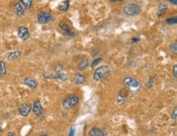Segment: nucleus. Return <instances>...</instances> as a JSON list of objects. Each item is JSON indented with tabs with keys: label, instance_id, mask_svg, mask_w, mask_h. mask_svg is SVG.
<instances>
[{
	"label": "nucleus",
	"instance_id": "obj_28",
	"mask_svg": "<svg viewBox=\"0 0 177 136\" xmlns=\"http://www.w3.org/2000/svg\"><path fill=\"white\" fill-rule=\"evenodd\" d=\"M172 72H173V76L175 78L177 77V64H175L172 67Z\"/></svg>",
	"mask_w": 177,
	"mask_h": 136
},
{
	"label": "nucleus",
	"instance_id": "obj_15",
	"mask_svg": "<svg viewBox=\"0 0 177 136\" xmlns=\"http://www.w3.org/2000/svg\"><path fill=\"white\" fill-rule=\"evenodd\" d=\"M13 10H14V12H15L18 16H22V15H25V10L22 7L21 3L20 2H16L15 4H14V7H13Z\"/></svg>",
	"mask_w": 177,
	"mask_h": 136
},
{
	"label": "nucleus",
	"instance_id": "obj_25",
	"mask_svg": "<svg viewBox=\"0 0 177 136\" xmlns=\"http://www.w3.org/2000/svg\"><path fill=\"white\" fill-rule=\"evenodd\" d=\"M102 60H103V59L102 58H96V59H95L93 61H92V68H93L94 67H96V66H97L100 63H101L102 62Z\"/></svg>",
	"mask_w": 177,
	"mask_h": 136
},
{
	"label": "nucleus",
	"instance_id": "obj_21",
	"mask_svg": "<svg viewBox=\"0 0 177 136\" xmlns=\"http://www.w3.org/2000/svg\"><path fill=\"white\" fill-rule=\"evenodd\" d=\"M53 77H54L55 79H57V80H60V81H66V80L68 79L67 76L61 72H56V74L53 75Z\"/></svg>",
	"mask_w": 177,
	"mask_h": 136
},
{
	"label": "nucleus",
	"instance_id": "obj_4",
	"mask_svg": "<svg viewBox=\"0 0 177 136\" xmlns=\"http://www.w3.org/2000/svg\"><path fill=\"white\" fill-rule=\"evenodd\" d=\"M123 83L129 86L131 90H139L141 86L140 81L132 77H126L123 80Z\"/></svg>",
	"mask_w": 177,
	"mask_h": 136
},
{
	"label": "nucleus",
	"instance_id": "obj_6",
	"mask_svg": "<svg viewBox=\"0 0 177 136\" xmlns=\"http://www.w3.org/2000/svg\"><path fill=\"white\" fill-rule=\"evenodd\" d=\"M130 93V89L128 87L122 88L118 93L117 95V102L118 104H123L128 99Z\"/></svg>",
	"mask_w": 177,
	"mask_h": 136
},
{
	"label": "nucleus",
	"instance_id": "obj_27",
	"mask_svg": "<svg viewBox=\"0 0 177 136\" xmlns=\"http://www.w3.org/2000/svg\"><path fill=\"white\" fill-rule=\"evenodd\" d=\"M171 119L173 120H176L177 119V107H175L174 109L172 110V112H171V116H170Z\"/></svg>",
	"mask_w": 177,
	"mask_h": 136
},
{
	"label": "nucleus",
	"instance_id": "obj_19",
	"mask_svg": "<svg viewBox=\"0 0 177 136\" xmlns=\"http://www.w3.org/2000/svg\"><path fill=\"white\" fill-rule=\"evenodd\" d=\"M88 64H89V60H88V59H83V60H81V61L79 63V64H78V70H85V68L88 67Z\"/></svg>",
	"mask_w": 177,
	"mask_h": 136
},
{
	"label": "nucleus",
	"instance_id": "obj_16",
	"mask_svg": "<svg viewBox=\"0 0 177 136\" xmlns=\"http://www.w3.org/2000/svg\"><path fill=\"white\" fill-rule=\"evenodd\" d=\"M166 10H167V4H166L165 2H160L158 4V7H157V17H162V15L166 13Z\"/></svg>",
	"mask_w": 177,
	"mask_h": 136
},
{
	"label": "nucleus",
	"instance_id": "obj_17",
	"mask_svg": "<svg viewBox=\"0 0 177 136\" xmlns=\"http://www.w3.org/2000/svg\"><path fill=\"white\" fill-rule=\"evenodd\" d=\"M70 0H65L62 2H61L59 4V6L57 7V9L61 11H67L69 10V7H70Z\"/></svg>",
	"mask_w": 177,
	"mask_h": 136
},
{
	"label": "nucleus",
	"instance_id": "obj_8",
	"mask_svg": "<svg viewBox=\"0 0 177 136\" xmlns=\"http://www.w3.org/2000/svg\"><path fill=\"white\" fill-rule=\"evenodd\" d=\"M32 110V106L30 103H22L18 107V112L22 116H27Z\"/></svg>",
	"mask_w": 177,
	"mask_h": 136
},
{
	"label": "nucleus",
	"instance_id": "obj_3",
	"mask_svg": "<svg viewBox=\"0 0 177 136\" xmlns=\"http://www.w3.org/2000/svg\"><path fill=\"white\" fill-rule=\"evenodd\" d=\"M79 102V97L75 94H70L62 102V107L66 110H70L77 105Z\"/></svg>",
	"mask_w": 177,
	"mask_h": 136
},
{
	"label": "nucleus",
	"instance_id": "obj_23",
	"mask_svg": "<svg viewBox=\"0 0 177 136\" xmlns=\"http://www.w3.org/2000/svg\"><path fill=\"white\" fill-rule=\"evenodd\" d=\"M154 80H155V77H150L149 79V81L146 82V87L148 89H151L153 86V82H154Z\"/></svg>",
	"mask_w": 177,
	"mask_h": 136
},
{
	"label": "nucleus",
	"instance_id": "obj_10",
	"mask_svg": "<svg viewBox=\"0 0 177 136\" xmlns=\"http://www.w3.org/2000/svg\"><path fill=\"white\" fill-rule=\"evenodd\" d=\"M89 136H106L107 134L103 129L98 127H93L89 131Z\"/></svg>",
	"mask_w": 177,
	"mask_h": 136
},
{
	"label": "nucleus",
	"instance_id": "obj_32",
	"mask_svg": "<svg viewBox=\"0 0 177 136\" xmlns=\"http://www.w3.org/2000/svg\"><path fill=\"white\" fill-rule=\"evenodd\" d=\"M111 2H123V0H109Z\"/></svg>",
	"mask_w": 177,
	"mask_h": 136
},
{
	"label": "nucleus",
	"instance_id": "obj_1",
	"mask_svg": "<svg viewBox=\"0 0 177 136\" xmlns=\"http://www.w3.org/2000/svg\"><path fill=\"white\" fill-rule=\"evenodd\" d=\"M110 67L109 65H101L95 69L93 79L96 81H102L107 79L110 75Z\"/></svg>",
	"mask_w": 177,
	"mask_h": 136
},
{
	"label": "nucleus",
	"instance_id": "obj_26",
	"mask_svg": "<svg viewBox=\"0 0 177 136\" xmlns=\"http://www.w3.org/2000/svg\"><path fill=\"white\" fill-rule=\"evenodd\" d=\"M64 68V65L62 64H56V66L54 67V71L56 72H61L63 70Z\"/></svg>",
	"mask_w": 177,
	"mask_h": 136
},
{
	"label": "nucleus",
	"instance_id": "obj_5",
	"mask_svg": "<svg viewBox=\"0 0 177 136\" xmlns=\"http://www.w3.org/2000/svg\"><path fill=\"white\" fill-rule=\"evenodd\" d=\"M37 20L38 22L41 24H46L52 21L53 17L52 14L47 11H41L37 15Z\"/></svg>",
	"mask_w": 177,
	"mask_h": 136
},
{
	"label": "nucleus",
	"instance_id": "obj_9",
	"mask_svg": "<svg viewBox=\"0 0 177 136\" xmlns=\"http://www.w3.org/2000/svg\"><path fill=\"white\" fill-rule=\"evenodd\" d=\"M32 110H33L34 115H36L37 116H40L42 114V112H43V107H42L41 102L39 100L34 101L33 107H32Z\"/></svg>",
	"mask_w": 177,
	"mask_h": 136
},
{
	"label": "nucleus",
	"instance_id": "obj_33",
	"mask_svg": "<svg viewBox=\"0 0 177 136\" xmlns=\"http://www.w3.org/2000/svg\"><path fill=\"white\" fill-rule=\"evenodd\" d=\"M7 135L8 136H14V135H16V134L14 133V132H9L8 134H7Z\"/></svg>",
	"mask_w": 177,
	"mask_h": 136
},
{
	"label": "nucleus",
	"instance_id": "obj_12",
	"mask_svg": "<svg viewBox=\"0 0 177 136\" xmlns=\"http://www.w3.org/2000/svg\"><path fill=\"white\" fill-rule=\"evenodd\" d=\"M24 83L31 89H36L38 86V81L32 77H25L24 79Z\"/></svg>",
	"mask_w": 177,
	"mask_h": 136
},
{
	"label": "nucleus",
	"instance_id": "obj_22",
	"mask_svg": "<svg viewBox=\"0 0 177 136\" xmlns=\"http://www.w3.org/2000/svg\"><path fill=\"white\" fill-rule=\"evenodd\" d=\"M166 24L168 25H172V24H177V16H170V17L166 18Z\"/></svg>",
	"mask_w": 177,
	"mask_h": 136
},
{
	"label": "nucleus",
	"instance_id": "obj_34",
	"mask_svg": "<svg viewBox=\"0 0 177 136\" xmlns=\"http://www.w3.org/2000/svg\"><path fill=\"white\" fill-rule=\"evenodd\" d=\"M2 132V128H1V126H0V133Z\"/></svg>",
	"mask_w": 177,
	"mask_h": 136
},
{
	"label": "nucleus",
	"instance_id": "obj_24",
	"mask_svg": "<svg viewBox=\"0 0 177 136\" xmlns=\"http://www.w3.org/2000/svg\"><path fill=\"white\" fill-rule=\"evenodd\" d=\"M169 49L172 53L177 52V43L176 42H171L169 46Z\"/></svg>",
	"mask_w": 177,
	"mask_h": 136
},
{
	"label": "nucleus",
	"instance_id": "obj_14",
	"mask_svg": "<svg viewBox=\"0 0 177 136\" xmlns=\"http://www.w3.org/2000/svg\"><path fill=\"white\" fill-rule=\"evenodd\" d=\"M86 81V77L85 76L80 72H77L74 76V82L76 85H82Z\"/></svg>",
	"mask_w": 177,
	"mask_h": 136
},
{
	"label": "nucleus",
	"instance_id": "obj_20",
	"mask_svg": "<svg viewBox=\"0 0 177 136\" xmlns=\"http://www.w3.org/2000/svg\"><path fill=\"white\" fill-rule=\"evenodd\" d=\"M19 2L27 10L30 9L32 7V6H33V0H19Z\"/></svg>",
	"mask_w": 177,
	"mask_h": 136
},
{
	"label": "nucleus",
	"instance_id": "obj_29",
	"mask_svg": "<svg viewBox=\"0 0 177 136\" xmlns=\"http://www.w3.org/2000/svg\"><path fill=\"white\" fill-rule=\"evenodd\" d=\"M131 41H132L133 43H137V42H139L140 41V38L138 37H134L133 38L131 39Z\"/></svg>",
	"mask_w": 177,
	"mask_h": 136
},
{
	"label": "nucleus",
	"instance_id": "obj_7",
	"mask_svg": "<svg viewBox=\"0 0 177 136\" xmlns=\"http://www.w3.org/2000/svg\"><path fill=\"white\" fill-rule=\"evenodd\" d=\"M17 35L20 39L25 41V40L30 38V33L28 28H26L25 26H20L17 29Z\"/></svg>",
	"mask_w": 177,
	"mask_h": 136
},
{
	"label": "nucleus",
	"instance_id": "obj_2",
	"mask_svg": "<svg viewBox=\"0 0 177 136\" xmlns=\"http://www.w3.org/2000/svg\"><path fill=\"white\" fill-rule=\"evenodd\" d=\"M141 9L137 3L130 2L123 7V12L127 16H136L140 13Z\"/></svg>",
	"mask_w": 177,
	"mask_h": 136
},
{
	"label": "nucleus",
	"instance_id": "obj_30",
	"mask_svg": "<svg viewBox=\"0 0 177 136\" xmlns=\"http://www.w3.org/2000/svg\"><path fill=\"white\" fill-rule=\"evenodd\" d=\"M166 1L168 2H170V4L175 5V6H176L177 5V0H166Z\"/></svg>",
	"mask_w": 177,
	"mask_h": 136
},
{
	"label": "nucleus",
	"instance_id": "obj_13",
	"mask_svg": "<svg viewBox=\"0 0 177 136\" xmlns=\"http://www.w3.org/2000/svg\"><path fill=\"white\" fill-rule=\"evenodd\" d=\"M20 56H21V51L20 50H14V51H11L7 55V61H14L16 59H19Z\"/></svg>",
	"mask_w": 177,
	"mask_h": 136
},
{
	"label": "nucleus",
	"instance_id": "obj_31",
	"mask_svg": "<svg viewBox=\"0 0 177 136\" xmlns=\"http://www.w3.org/2000/svg\"><path fill=\"white\" fill-rule=\"evenodd\" d=\"M75 133V128H72L71 129V130H70V132L69 133V135H74V134Z\"/></svg>",
	"mask_w": 177,
	"mask_h": 136
},
{
	"label": "nucleus",
	"instance_id": "obj_11",
	"mask_svg": "<svg viewBox=\"0 0 177 136\" xmlns=\"http://www.w3.org/2000/svg\"><path fill=\"white\" fill-rule=\"evenodd\" d=\"M59 26L60 28L62 29V30L65 32V34L66 36H69V37H72V36L75 35V33L74 32L72 31V29H70V27L69 26L68 24H66V23H64V22H61L59 24Z\"/></svg>",
	"mask_w": 177,
	"mask_h": 136
},
{
	"label": "nucleus",
	"instance_id": "obj_18",
	"mask_svg": "<svg viewBox=\"0 0 177 136\" xmlns=\"http://www.w3.org/2000/svg\"><path fill=\"white\" fill-rule=\"evenodd\" d=\"M7 75V65L3 60H0V77H4Z\"/></svg>",
	"mask_w": 177,
	"mask_h": 136
}]
</instances>
